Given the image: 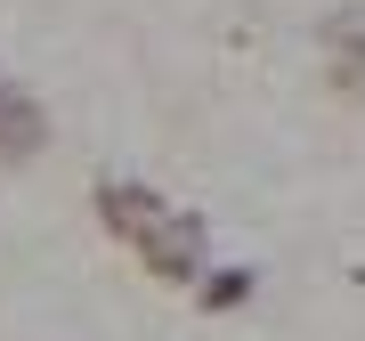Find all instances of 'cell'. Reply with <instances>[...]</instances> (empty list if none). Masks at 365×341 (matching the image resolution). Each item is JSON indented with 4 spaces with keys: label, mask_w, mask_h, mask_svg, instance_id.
Masks as SVG:
<instances>
[{
    "label": "cell",
    "mask_w": 365,
    "mask_h": 341,
    "mask_svg": "<svg viewBox=\"0 0 365 341\" xmlns=\"http://www.w3.org/2000/svg\"><path fill=\"white\" fill-rule=\"evenodd\" d=\"M98 203H106V220H114L122 236L138 244L146 268H163V276H195V268H203V228L187 220V211L155 203L146 187H106Z\"/></svg>",
    "instance_id": "1"
},
{
    "label": "cell",
    "mask_w": 365,
    "mask_h": 341,
    "mask_svg": "<svg viewBox=\"0 0 365 341\" xmlns=\"http://www.w3.org/2000/svg\"><path fill=\"white\" fill-rule=\"evenodd\" d=\"M25 146H41V114H33V98L0 90V155H25Z\"/></svg>",
    "instance_id": "2"
}]
</instances>
